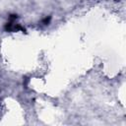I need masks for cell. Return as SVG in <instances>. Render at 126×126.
I'll list each match as a JSON object with an SVG mask.
<instances>
[{"instance_id": "obj_1", "label": "cell", "mask_w": 126, "mask_h": 126, "mask_svg": "<svg viewBox=\"0 0 126 126\" xmlns=\"http://www.w3.org/2000/svg\"><path fill=\"white\" fill-rule=\"evenodd\" d=\"M4 29H5L6 32H19V31H21V32H26V30H25L21 25L15 24V21H10V22H8V23L5 25Z\"/></svg>"}, {"instance_id": "obj_2", "label": "cell", "mask_w": 126, "mask_h": 126, "mask_svg": "<svg viewBox=\"0 0 126 126\" xmlns=\"http://www.w3.org/2000/svg\"><path fill=\"white\" fill-rule=\"evenodd\" d=\"M49 21H50V17H48V18H45V19H44L42 22H43L44 24H48V23H49Z\"/></svg>"}]
</instances>
